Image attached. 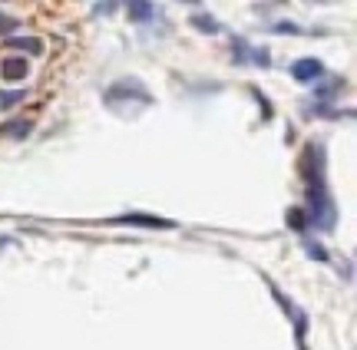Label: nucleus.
<instances>
[{
  "label": "nucleus",
  "mask_w": 357,
  "mask_h": 350,
  "mask_svg": "<svg viewBox=\"0 0 357 350\" xmlns=\"http://www.w3.org/2000/svg\"><path fill=\"white\" fill-rule=\"evenodd\" d=\"M113 7H116V0H106V3H96V14H113Z\"/></svg>",
  "instance_id": "17"
},
{
  "label": "nucleus",
  "mask_w": 357,
  "mask_h": 350,
  "mask_svg": "<svg viewBox=\"0 0 357 350\" xmlns=\"http://www.w3.org/2000/svg\"><path fill=\"white\" fill-rule=\"evenodd\" d=\"M126 17H129V23H149L156 17V3L152 0H126Z\"/></svg>",
  "instance_id": "5"
},
{
  "label": "nucleus",
  "mask_w": 357,
  "mask_h": 350,
  "mask_svg": "<svg viewBox=\"0 0 357 350\" xmlns=\"http://www.w3.org/2000/svg\"><path fill=\"white\" fill-rule=\"evenodd\" d=\"M232 57H235V63H248V43H245L241 37L232 40Z\"/></svg>",
  "instance_id": "13"
},
{
  "label": "nucleus",
  "mask_w": 357,
  "mask_h": 350,
  "mask_svg": "<svg viewBox=\"0 0 357 350\" xmlns=\"http://www.w3.org/2000/svg\"><path fill=\"white\" fill-rule=\"evenodd\" d=\"M248 60L255 63V66H271V53H268L265 46H248Z\"/></svg>",
  "instance_id": "11"
},
{
  "label": "nucleus",
  "mask_w": 357,
  "mask_h": 350,
  "mask_svg": "<svg viewBox=\"0 0 357 350\" xmlns=\"http://www.w3.org/2000/svg\"><path fill=\"white\" fill-rule=\"evenodd\" d=\"M116 225H136V229H176V222L169 218H159V215H143V212H129L113 218Z\"/></svg>",
  "instance_id": "3"
},
{
  "label": "nucleus",
  "mask_w": 357,
  "mask_h": 350,
  "mask_svg": "<svg viewBox=\"0 0 357 350\" xmlns=\"http://www.w3.org/2000/svg\"><path fill=\"white\" fill-rule=\"evenodd\" d=\"M301 175L308 182V229L331 231L338 225V208L324 182V146L308 142L301 153Z\"/></svg>",
  "instance_id": "1"
},
{
  "label": "nucleus",
  "mask_w": 357,
  "mask_h": 350,
  "mask_svg": "<svg viewBox=\"0 0 357 350\" xmlns=\"http://www.w3.org/2000/svg\"><path fill=\"white\" fill-rule=\"evenodd\" d=\"M7 50H24L30 57H40L44 53V40H37V37H10Z\"/></svg>",
  "instance_id": "6"
},
{
  "label": "nucleus",
  "mask_w": 357,
  "mask_h": 350,
  "mask_svg": "<svg viewBox=\"0 0 357 350\" xmlns=\"http://www.w3.org/2000/svg\"><path fill=\"white\" fill-rule=\"evenodd\" d=\"M291 77L298 83H318V79H324V63L318 57H301L291 63Z\"/></svg>",
  "instance_id": "2"
},
{
  "label": "nucleus",
  "mask_w": 357,
  "mask_h": 350,
  "mask_svg": "<svg viewBox=\"0 0 357 350\" xmlns=\"http://www.w3.org/2000/svg\"><path fill=\"white\" fill-rule=\"evenodd\" d=\"M268 30L271 33H301V27H295L291 20H278V23H271Z\"/></svg>",
  "instance_id": "15"
},
{
  "label": "nucleus",
  "mask_w": 357,
  "mask_h": 350,
  "mask_svg": "<svg viewBox=\"0 0 357 350\" xmlns=\"http://www.w3.org/2000/svg\"><path fill=\"white\" fill-rule=\"evenodd\" d=\"M189 23H192L199 33H208V37L222 33V23H219V20H215L212 14H192V17H189Z\"/></svg>",
  "instance_id": "7"
},
{
  "label": "nucleus",
  "mask_w": 357,
  "mask_h": 350,
  "mask_svg": "<svg viewBox=\"0 0 357 350\" xmlns=\"http://www.w3.org/2000/svg\"><path fill=\"white\" fill-rule=\"evenodd\" d=\"M17 27H20V20H17V17L0 14V33H3V37H10V33H14Z\"/></svg>",
  "instance_id": "14"
},
{
  "label": "nucleus",
  "mask_w": 357,
  "mask_h": 350,
  "mask_svg": "<svg viewBox=\"0 0 357 350\" xmlns=\"http://www.w3.org/2000/svg\"><path fill=\"white\" fill-rule=\"evenodd\" d=\"M304 251H308L311 258H318V261H327V251L318 242H304Z\"/></svg>",
  "instance_id": "16"
},
{
  "label": "nucleus",
  "mask_w": 357,
  "mask_h": 350,
  "mask_svg": "<svg viewBox=\"0 0 357 350\" xmlns=\"http://www.w3.org/2000/svg\"><path fill=\"white\" fill-rule=\"evenodd\" d=\"M24 96H27V90L0 93V109H10V106H17V103H24Z\"/></svg>",
  "instance_id": "12"
},
{
  "label": "nucleus",
  "mask_w": 357,
  "mask_h": 350,
  "mask_svg": "<svg viewBox=\"0 0 357 350\" xmlns=\"http://www.w3.org/2000/svg\"><path fill=\"white\" fill-rule=\"evenodd\" d=\"M185 3H199V0H185Z\"/></svg>",
  "instance_id": "19"
},
{
  "label": "nucleus",
  "mask_w": 357,
  "mask_h": 350,
  "mask_svg": "<svg viewBox=\"0 0 357 350\" xmlns=\"http://www.w3.org/2000/svg\"><path fill=\"white\" fill-rule=\"evenodd\" d=\"M314 3H331V0H314Z\"/></svg>",
  "instance_id": "18"
},
{
  "label": "nucleus",
  "mask_w": 357,
  "mask_h": 350,
  "mask_svg": "<svg viewBox=\"0 0 357 350\" xmlns=\"http://www.w3.org/2000/svg\"><path fill=\"white\" fill-rule=\"evenodd\" d=\"M27 73H30V66L24 57H3L0 60V79H7V83H20Z\"/></svg>",
  "instance_id": "4"
},
{
  "label": "nucleus",
  "mask_w": 357,
  "mask_h": 350,
  "mask_svg": "<svg viewBox=\"0 0 357 350\" xmlns=\"http://www.w3.org/2000/svg\"><path fill=\"white\" fill-rule=\"evenodd\" d=\"M30 129H33V122H27V119H14V122H7V126H0V136L24 139V136H30Z\"/></svg>",
  "instance_id": "8"
},
{
  "label": "nucleus",
  "mask_w": 357,
  "mask_h": 350,
  "mask_svg": "<svg viewBox=\"0 0 357 350\" xmlns=\"http://www.w3.org/2000/svg\"><path fill=\"white\" fill-rule=\"evenodd\" d=\"M341 90H344V79H331V83H324V86H318L314 96H318V99H334Z\"/></svg>",
  "instance_id": "9"
},
{
  "label": "nucleus",
  "mask_w": 357,
  "mask_h": 350,
  "mask_svg": "<svg viewBox=\"0 0 357 350\" xmlns=\"http://www.w3.org/2000/svg\"><path fill=\"white\" fill-rule=\"evenodd\" d=\"M288 225L295 231H304L308 229V212L304 208H288Z\"/></svg>",
  "instance_id": "10"
}]
</instances>
